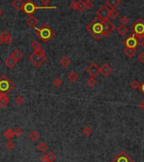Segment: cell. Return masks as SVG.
<instances>
[{
	"label": "cell",
	"mask_w": 144,
	"mask_h": 162,
	"mask_svg": "<svg viewBox=\"0 0 144 162\" xmlns=\"http://www.w3.org/2000/svg\"><path fill=\"white\" fill-rule=\"evenodd\" d=\"M87 31L91 34V36L96 40H100L104 36V23L103 20L96 17L92 21L87 25Z\"/></svg>",
	"instance_id": "1"
},
{
	"label": "cell",
	"mask_w": 144,
	"mask_h": 162,
	"mask_svg": "<svg viewBox=\"0 0 144 162\" xmlns=\"http://www.w3.org/2000/svg\"><path fill=\"white\" fill-rule=\"evenodd\" d=\"M36 31V35L39 36V38L44 43H47L50 39H52L55 36L54 31L48 26V25H43L40 28L35 27Z\"/></svg>",
	"instance_id": "2"
},
{
	"label": "cell",
	"mask_w": 144,
	"mask_h": 162,
	"mask_svg": "<svg viewBox=\"0 0 144 162\" xmlns=\"http://www.w3.org/2000/svg\"><path fill=\"white\" fill-rule=\"evenodd\" d=\"M47 56L45 54V51L42 49H40L39 50L34 51L29 56L30 61L36 67H40L42 64H44L47 61Z\"/></svg>",
	"instance_id": "3"
},
{
	"label": "cell",
	"mask_w": 144,
	"mask_h": 162,
	"mask_svg": "<svg viewBox=\"0 0 144 162\" xmlns=\"http://www.w3.org/2000/svg\"><path fill=\"white\" fill-rule=\"evenodd\" d=\"M15 85L13 82L6 76H0V94H6L14 88Z\"/></svg>",
	"instance_id": "4"
},
{
	"label": "cell",
	"mask_w": 144,
	"mask_h": 162,
	"mask_svg": "<svg viewBox=\"0 0 144 162\" xmlns=\"http://www.w3.org/2000/svg\"><path fill=\"white\" fill-rule=\"evenodd\" d=\"M57 9V7H39V6H36V4L31 1V0H28L25 3V6H24V12L27 15V16H32V14L36 11V9Z\"/></svg>",
	"instance_id": "5"
},
{
	"label": "cell",
	"mask_w": 144,
	"mask_h": 162,
	"mask_svg": "<svg viewBox=\"0 0 144 162\" xmlns=\"http://www.w3.org/2000/svg\"><path fill=\"white\" fill-rule=\"evenodd\" d=\"M131 30L133 31V34L137 36V39H142L144 36V21L142 19H138L135 24L132 26Z\"/></svg>",
	"instance_id": "6"
},
{
	"label": "cell",
	"mask_w": 144,
	"mask_h": 162,
	"mask_svg": "<svg viewBox=\"0 0 144 162\" xmlns=\"http://www.w3.org/2000/svg\"><path fill=\"white\" fill-rule=\"evenodd\" d=\"M110 13L111 9L106 5H102L98 10H97V17L102 20H106L110 18Z\"/></svg>",
	"instance_id": "7"
},
{
	"label": "cell",
	"mask_w": 144,
	"mask_h": 162,
	"mask_svg": "<svg viewBox=\"0 0 144 162\" xmlns=\"http://www.w3.org/2000/svg\"><path fill=\"white\" fill-rule=\"evenodd\" d=\"M123 43L126 48H137V46L139 44L138 39L134 34H131V36H128L126 40H124Z\"/></svg>",
	"instance_id": "8"
},
{
	"label": "cell",
	"mask_w": 144,
	"mask_h": 162,
	"mask_svg": "<svg viewBox=\"0 0 144 162\" xmlns=\"http://www.w3.org/2000/svg\"><path fill=\"white\" fill-rule=\"evenodd\" d=\"M103 23H104V36H109L115 29L114 26L108 20H103Z\"/></svg>",
	"instance_id": "9"
},
{
	"label": "cell",
	"mask_w": 144,
	"mask_h": 162,
	"mask_svg": "<svg viewBox=\"0 0 144 162\" xmlns=\"http://www.w3.org/2000/svg\"><path fill=\"white\" fill-rule=\"evenodd\" d=\"M87 72L91 76H96L100 72V67L94 62H92L90 65L87 68Z\"/></svg>",
	"instance_id": "10"
},
{
	"label": "cell",
	"mask_w": 144,
	"mask_h": 162,
	"mask_svg": "<svg viewBox=\"0 0 144 162\" xmlns=\"http://www.w3.org/2000/svg\"><path fill=\"white\" fill-rule=\"evenodd\" d=\"M113 72V68L108 65V63L104 64L101 67H100V73L104 76H108Z\"/></svg>",
	"instance_id": "11"
},
{
	"label": "cell",
	"mask_w": 144,
	"mask_h": 162,
	"mask_svg": "<svg viewBox=\"0 0 144 162\" xmlns=\"http://www.w3.org/2000/svg\"><path fill=\"white\" fill-rule=\"evenodd\" d=\"M114 162H131V158L126 155V153L121 152L120 155H118L114 158Z\"/></svg>",
	"instance_id": "12"
},
{
	"label": "cell",
	"mask_w": 144,
	"mask_h": 162,
	"mask_svg": "<svg viewBox=\"0 0 144 162\" xmlns=\"http://www.w3.org/2000/svg\"><path fill=\"white\" fill-rule=\"evenodd\" d=\"M0 36L3 39V43H6L7 44H10L12 43V37H11V35L9 34V32L8 31L2 32L1 34H0Z\"/></svg>",
	"instance_id": "13"
},
{
	"label": "cell",
	"mask_w": 144,
	"mask_h": 162,
	"mask_svg": "<svg viewBox=\"0 0 144 162\" xmlns=\"http://www.w3.org/2000/svg\"><path fill=\"white\" fill-rule=\"evenodd\" d=\"M4 63H5V65L9 68V69H13L15 66V65H16V63H17V61L10 55V56H9L8 58H6L5 59V60H4Z\"/></svg>",
	"instance_id": "14"
},
{
	"label": "cell",
	"mask_w": 144,
	"mask_h": 162,
	"mask_svg": "<svg viewBox=\"0 0 144 162\" xmlns=\"http://www.w3.org/2000/svg\"><path fill=\"white\" fill-rule=\"evenodd\" d=\"M105 3L110 9H115L120 3V0H105Z\"/></svg>",
	"instance_id": "15"
},
{
	"label": "cell",
	"mask_w": 144,
	"mask_h": 162,
	"mask_svg": "<svg viewBox=\"0 0 144 162\" xmlns=\"http://www.w3.org/2000/svg\"><path fill=\"white\" fill-rule=\"evenodd\" d=\"M123 51H124V54H126L127 57L132 58L135 56V54H137V48H126V47Z\"/></svg>",
	"instance_id": "16"
},
{
	"label": "cell",
	"mask_w": 144,
	"mask_h": 162,
	"mask_svg": "<svg viewBox=\"0 0 144 162\" xmlns=\"http://www.w3.org/2000/svg\"><path fill=\"white\" fill-rule=\"evenodd\" d=\"M12 5L16 10H22L24 9L25 3L23 0H14L12 2Z\"/></svg>",
	"instance_id": "17"
},
{
	"label": "cell",
	"mask_w": 144,
	"mask_h": 162,
	"mask_svg": "<svg viewBox=\"0 0 144 162\" xmlns=\"http://www.w3.org/2000/svg\"><path fill=\"white\" fill-rule=\"evenodd\" d=\"M26 23H27V25L30 26L31 27L35 28L36 25L38 24V20H37L35 16H30L28 18L26 19Z\"/></svg>",
	"instance_id": "18"
},
{
	"label": "cell",
	"mask_w": 144,
	"mask_h": 162,
	"mask_svg": "<svg viewBox=\"0 0 144 162\" xmlns=\"http://www.w3.org/2000/svg\"><path fill=\"white\" fill-rule=\"evenodd\" d=\"M9 98L6 96V94H0V107L1 108H4L8 104H9Z\"/></svg>",
	"instance_id": "19"
},
{
	"label": "cell",
	"mask_w": 144,
	"mask_h": 162,
	"mask_svg": "<svg viewBox=\"0 0 144 162\" xmlns=\"http://www.w3.org/2000/svg\"><path fill=\"white\" fill-rule=\"evenodd\" d=\"M3 136H4L5 138H7V139H9V140H11L14 137H15V131H13L12 129L9 128V129H7V130L4 132Z\"/></svg>",
	"instance_id": "20"
},
{
	"label": "cell",
	"mask_w": 144,
	"mask_h": 162,
	"mask_svg": "<svg viewBox=\"0 0 144 162\" xmlns=\"http://www.w3.org/2000/svg\"><path fill=\"white\" fill-rule=\"evenodd\" d=\"M68 79L72 83L75 82L79 79V75L75 72H71L68 74Z\"/></svg>",
	"instance_id": "21"
},
{
	"label": "cell",
	"mask_w": 144,
	"mask_h": 162,
	"mask_svg": "<svg viewBox=\"0 0 144 162\" xmlns=\"http://www.w3.org/2000/svg\"><path fill=\"white\" fill-rule=\"evenodd\" d=\"M11 56L16 60V61H19L20 59H22L23 57V53L20 50V49H15L13 51V53L11 54Z\"/></svg>",
	"instance_id": "22"
},
{
	"label": "cell",
	"mask_w": 144,
	"mask_h": 162,
	"mask_svg": "<svg viewBox=\"0 0 144 162\" xmlns=\"http://www.w3.org/2000/svg\"><path fill=\"white\" fill-rule=\"evenodd\" d=\"M36 149L39 151V152H45L48 149V144L44 142H41L36 145Z\"/></svg>",
	"instance_id": "23"
},
{
	"label": "cell",
	"mask_w": 144,
	"mask_h": 162,
	"mask_svg": "<svg viewBox=\"0 0 144 162\" xmlns=\"http://www.w3.org/2000/svg\"><path fill=\"white\" fill-rule=\"evenodd\" d=\"M71 64V59L67 56L65 57H63L60 60V65L65 67V68H67Z\"/></svg>",
	"instance_id": "24"
},
{
	"label": "cell",
	"mask_w": 144,
	"mask_h": 162,
	"mask_svg": "<svg viewBox=\"0 0 144 162\" xmlns=\"http://www.w3.org/2000/svg\"><path fill=\"white\" fill-rule=\"evenodd\" d=\"M29 138L33 141V142H36L37 141L39 138H40V134L36 132V131H32V132H30L29 134Z\"/></svg>",
	"instance_id": "25"
},
{
	"label": "cell",
	"mask_w": 144,
	"mask_h": 162,
	"mask_svg": "<svg viewBox=\"0 0 144 162\" xmlns=\"http://www.w3.org/2000/svg\"><path fill=\"white\" fill-rule=\"evenodd\" d=\"M117 32L120 35V36H124L128 32V29L126 27L125 25H120L118 28H117Z\"/></svg>",
	"instance_id": "26"
},
{
	"label": "cell",
	"mask_w": 144,
	"mask_h": 162,
	"mask_svg": "<svg viewBox=\"0 0 144 162\" xmlns=\"http://www.w3.org/2000/svg\"><path fill=\"white\" fill-rule=\"evenodd\" d=\"M131 88L134 89V90H140V89H141V87H142V84H141L138 81L134 80V81L131 82Z\"/></svg>",
	"instance_id": "27"
},
{
	"label": "cell",
	"mask_w": 144,
	"mask_h": 162,
	"mask_svg": "<svg viewBox=\"0 0 144 162\" xmlns=\"http://www.w3.org/2000/svg\"><path fill=\"white\" fill-rule=\"evenodd\" d=\"M87 84L91 88H93L94 86H96L98 84V81L93 76H91V77L87 79Z\"/></svg>",
	"instance_id": "28"
},
{
	"label": "cell",
	"mask_w": 144,
	"mask_h": 162,
	"mask_svg": "<svg viewBox=\"0 0 144 162\" xmlns=\"http://www.w3.org/2000/svg\"><path fill=\"white\" fill-rule=\"evenodd\" d=\"M82 133H83V135L85 137H90L91 135H92V128H91L90 126H85L82 129Z\"/></svg>",
	"instance_id": "29"
},
{
	"label": "cell",
	"mask_w": 144,
	"mask_h": 162,
	"mask_svg": "<svg viewBox=\"0 0 144 162\" xmlns=\"http://www.w3.org/2000/svg\"><path fill=\"white\" fill-rule=\"evenodd\" d=\"M46 155H47L49 162H54L57 160V155L54 154V152H48V153L46 154Z\"/></svg>",
	"instance_id": "30"
},
{
	"label": "cell",
	"mask_w": 144,
	"mask_h": 162,
	"mask_svg": "<svg viewBox=\"0 0 144 162\" xmlns=\"http://www.w3.org/2000/svg\"><path fill=\"white\" fill-rule=\"evenodd\" d=\"M31 47L33 49L34 51L39 50L40 49H42V48H41V44H40V43H39L38 41H33V42L31 43Z\"/></svg>",
	"instance_id": "31"
},
{
	"label": "cell",
	"mask_w": 144,
	"mask_h": 162,
	"mask_svg": "<svg viewBox=\"0 0 144 162\" xmlns=\"http://www.w3.org/2000/svg\"><path fill=\"white\" fill-rule=\"evenodd\" d=\"M76 9L79 11H83L85 9V6H84V2L82 0H79L77 1V6H76Z\"/></svg>",
	"instance_id": "32"
},
{
	"label": "cell",
	"mask_w": 144,
	"mask_h": 162,
	"mask_svg": "<svg viewBox=\"0 0 144 162\" xmlns=\"http://www.w3.org/2000/svg\"><path fill=\"white\" fill-rule=\"evenodd\" d=\"M53 84H54V87L59 88V87H61L63 85V81L60 78H55L53 81Z\"/></svg>",
	"instance_id": "33"
},
{
	"label": "cell",
	"mask_w": 144,
	"mask_h": 162,
	"mask_svg": "<svg viewBox=\"0 0 144 162\" xmlns=\"http://www.w3.org/2000/svg\"><path fill=\"white\" fill-rule=\"evenodd\" d=\"M84 6H85V9L89 10L93 7V3H92V2L91 0H86L84 2Z\"/></svg>",
	"instance_id": "34"
},
{
	"label": "cell",
	"mask_w": 144,
	"mask_h": 162,
	"mask_svg": "<svg viewBox=\"0 0 144 162\" xmlns=\"http://www.w3.org/2000/svg\"><path fill=\"white\" fill-rule=\"evenodd\" d=\"M15 143H14L13 141H11V140H9V141L6 144V148H7L8 149H9V150H12V149L15 148Z\"/></svg>",
	"instance_id": "35"
},
{
	"label": "cell",
	"mask_w": 144,
	"mask_h": 162,
	"mask_svg": "<svg viewBox=\"0 0 144 162\" xmlns=\"http://www.w3.org/2000/svg\"><path fill=\"white\" fill-rule=\"evenodd\" d=\"M119 16V12L116 11L115 9H111V13H110V18L111 19H116Z\"/></svg>",
	"instance_id": "36"
},
{
	"label": "cell",
	"mask_w": 144,
	"mask_h": 162,
	"mask_svg": "<svg viewBox=\"0 0 144 162\" xmlns=\"http://www.w3.org/2000/svg\"><path fill=\"white\" fill-rule=\"evenodd\" d=\"M15 103L19 105H22L23 103H24V99H23V97L21 96V95H19L16 97V99H15Z\"/></svg>",
	"instance_id": "37"
},
{
	"label": "cell",
	"mask_w": 144,
	"mask_h": 162,
	"mask_svg": "<svg viewBox=\"0 0 144 162\" xmlns=\"http://www.w3.org/2000/svg\"><path fill=\"white\" fill-rule=\"evenodd\" d=\"M22 134H23V130L20 127H17L15 130V137H20Z\"/></svg>",
	"instance_id": "38"
},
{
	"label": "cell",
	"mask_w": 144,
	"mask_h": 162,
	"mask_svg": "<svg viewBox=\"0 0 144 162\" xmlns=\"http://www.w3.org/2000/svg\"><path fill=\"white\" fill-rule=\"evenodd\" d=\"M129 18L127 17V16H121V18H120V22H121V24L122 25H126V24H128L129 23Z\"/></svg>",
	"instance_id": "39"
},
{
	"label": "cell",
	"mask_w": 144,
	"mask_h": 162,
	"mask_svg": "<svg viewBox=\"0 0 144 162\" xmlns=\"http://www.w3.org/2000/svg\"><path fill=\"white\" fill-rule=\"evenodd\" d=\"M76 6H77V1H72L71 3H70V8L71 9L75 10L76 9Z\"/></svg>",
	"instance_id": "40"
},
{
	"label": "cell",
	"mask_w": 144,
	"mask_h": 162,
	"mask_svg": "<svg viewBox=\"0 0 144 162\" xmlns=\"http://www.w3.org/2000/svg\"><path fill=\"white\" fill-rule=\"evenodd\" d=\"M137 59H138L141 63H144V52L140 53V54L137 56Z\"/></svg>",
	"instance_id": "41"
},
{
	"label": "cell",
	"mask_w": 144,
	"mask_h": 162,
	"mask_svg": "<svg viewBox=\"0 0 144 162\" xmlns=\"http://www.w3.org/2000/svg\"><path fill=\"white\" fill-rule=\"evenodd\" d=\"M40 161L41 162H49L48 161V157H47V155H43L41 157Z\"/></svg>",
	"instance_id": "42"
},
{
	"label": "cell",
	"mask_w": 144,
	"mask_h": 162,
	"mask_svg": "<svg viewBox=\"0 0 144 162\" xmlns=\"http://www.w3.org/2000/svg\"><path fill=\"white\" fill-rule=\"evenodd\" d=\"M42 1V3L45 6V7H48L49 3H50V0H41Z\"/></svg>",
	"instance_id": "43"
},
{
	"label": "cell",
	"mask_w": 144,
	"mask_h": 162,
	"mask_svg": "<svg viewBox=\"0 0 144 162\" xmlns=\"http://www.w3.org/2000/svg\"><path fill=\"white\" fill-rule=\"evenodd\" d=\"M139 107H140V109H144V100H143V101L140 102V104H139Z\"/></svg>",
	"instance_id": "44"
},
{
	"label": "cell",
	"mask_w": 144,
	"mask_h": 162,
	"mask_svg": "<svg viewBox=\"0 0 144 162\" xmlns=\"http://www.w3.org/2000/svg\"><path fill=\"white\" fill-rule=\"evenodd\" d=\"M140 90L142 91V92H143L144 93V82H143V83L142 84V87H141V89H140Z\"/></svg>",
	"instance_id": "45"
},
{
	"label": "cell",
	"mask_w": 144,
	"mask_h": 162,
	"mask_svg": "<svg viewBox=\"0 0 144 162\" xmlns=\"http://www.w3.org/2000/svg\"><path fill=\"white\" fill-rule=\"evenodd\" d=\"M139 44L143 48V49H144V41H143V42H141V43H139Z\"/></svg>",
	"instance_id": "46"
},
{
	"label": "cell",
	"mask_w": 144,
	"mask_h": 162,
	"mask_svg": "<svg viewBox=\"0 0 144 162\" xmlns=\"http://www.w3.org/2000/svg\"><path fill=\"white\" fill-rule=\"evenodd\" d=\"M3 9L0 8V16H3Z\"/></svg>",
	"instance_id": "47"
},
{
	"label": "cell",
	"mask_w": 144,
	"mask_h": 162,
	"mask_svg": "<svg viewBox=\"0 0 144 162\" xmlns=\"http://www.w3.org/2000/svg\"><path fill=\"white\" fill-rule=\"evenodd\" d=\"M2 43H3V39L1 38V36H0V44H2Z\"/></svg>",
	"instance_id": "48"
},
{
	"label": "cell",
	"mask_w": 144,
	"mask_h": 162,
	"mask_svg": "<svg viewBox=\"0 0 144 162\" xmlns=\"http://www.w3.org/2000/svg\"><path fill=\"white\" fill-rule=\"evenodd\" d=\"M143 39H144V36H143Z\"/></svg>",
	"instance_id": "49"
}]
</instances>
